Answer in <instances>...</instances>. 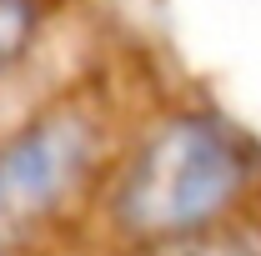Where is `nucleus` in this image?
<instances>
[{
    "label": "nucleus",
    "instance_id": "obj_1",
    "mask_svg": "<svg viewBox=\"0 0 261 256\" xmlns=\"http://www.w3.org/2000/svg\"><path fill=\"white\" fill-rule=\"evenodd\" d=\"M256 146L216 111H166L100 181V226L121 256H166L226 231L256 191Z\"/></svg>",
    "mask_w": 261,
    "mask_h": 256
},
{
    "label": "nucleus",
    "instance_id": "obj_2",
    "mask_svg": "<svg viewBox=\"0 0 261 256\" xmlns=\"http://www.w3.org/2000/svg\"><path fill=\"white\" fill-rule=\"evenodd\" d=\"M116 161L111 111L91 86H70L0 136V251H20L106 181Z\"/></svg>",
    "mask_w": 261,
    "mask_h": 256
},
{
    "label": "nucleus",
    "instance_id": "obj_3",
    "mask_svg": "<svg viewBox=\"0 0 261 256\" xmlns=\"http://www.w3.org/2000/svg\"><path fill=\"white\" fill-rule=\"evenodd\" d=\"M45 20H50L45 0H0V86L15 81L25 61L40 50Z\"/></svg>",
    "mask_w": 261,
    "mask_h": 256
},
{
    "label": "nucleus",
    "instance_id": "obj_4",
    "mask_svg": "<svg viewBox=\"0 0 261 256\" xmlns=\"http://www.w3.org/2000/svg\"><path fill=\"white\" fill-rule=\"evenodd\" d=\"M0 256H15V251H0Z\"/></svg>",
    "mask_w": 261,
    "mask_h": 256
}]
</instances>
